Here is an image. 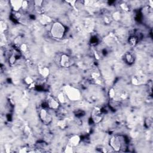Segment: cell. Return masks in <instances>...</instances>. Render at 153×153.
<instances>
[{
	"mask_svg": "<svg viewBox=\"0 0 153 153\" xmlns=\"http://www.w3.org/2000/svg\"><path fill=\"white\" fill-rule=\"evenodd\" d=\"M65 33V27L61 23L56 22L53 23L50 29V33L53 37L57 39H60L63 38Z\"/></svg>",
	"mask_w": 153,
	"mask_h": 153,
	"instance_id": "7a4b0ae2",
	"label": "cell"
},
{
	"mask_svg": "<svg viewBox=\"0 0 153 153\" xmlns=\"http://www.w3.org/2000/svg\"><path fill=\"white\" fill-rule=\"evenodd\" d=\"M138 41V39L137 37L134 36H132L129 39V43L130 44H131V45H134L137 44Z\"/></svg>",
	"mask_w": 153,
	"mask_h": 153,
	"instance_id": "9c48e42d",
	"label": "cell"
},
{
	"mask_svg": "<svg viewBox=\"0 0 153 153\" xmlns=\"http://www.w3.org/2000/svg\"><path fill=\"white\" fill-rule=\"evenodd\" d=\"M126 142L124 137L121 136H114L109 140V145L112 149L119 151L125 147Z\"/></svg>",
	"mask_w": 153,
	"mask_h": 153,
	"instance_id": "6da1fadb",
	"label": "cell"
},
{
	"mask_svg": "<svg viewBox=\"0 0 153 153\" xmlns=\"http://www.w3.org/2000/svg\"><path fill=\"white\" fill-rule=\"evenodd\" d=\"M125 60L126 63H127L129 65L133 64L134 62V56L130 53H127L124 56Z\"/></svg>",
	"mask_w": 153,
	"mask_h": 153,
	"instance_id": "52a82bcc",
	"label": "cell"
},
{
	"mask_svg": "<svg viewBox=\"0 0 153 153\" xmlns=\"http://www.w3.org/2000/svg\"><path fill=\"white\" fill-rule=\"evenodd\" d=\"M74 62L71 57L66 54H63L60 59V63L62 66L65 68H68L72 65Z\"/></svg>",
	"mask_w": 153,
	"mask_h": 153,
	"instance_id": "277c9868",
	"label": "cell"
},
{
	"mask_svg": "<svg viewBox=\"0 0 153 153\" xmlns=\"http://www.w3.org/2000/svg\"><path fill=\"white\" fill-rule=\"evenodd\" d=\"M42 74L44 75V76H46L48 74V69L44 68L42 69Z\"/></svg>",
	"mask_w": 153,
	"mask_h": 153,
	"instance_id": "30bf717a",
	"label": "cell"
},
{
	"mask_svg": "<svg viewBox=\"0 0 153 153\" xmlns=\"http://www.w3.org/2000/svg\"><path fill=\"white\" fill-rule=\"evenodd\" d=\"M80 141V138L78 136H74L69 139V146L73 147L76 146Z\"/></svg>",
	"mask_w": 153,
	"mask_h": 153,
	"instance_id": "ba28073f",
	"label": "cell"
},
{
	"mask_svg": "<svg viewBox=\"0 0 153 153\" xmlns=\"http://www.w3.org/2000/svg\"><path fill=\"white\" fill-rule=\"evenodd\" d=\"M39 117L42 123L46 125L49 124L52 121L51 115L45 108L41 109L39 112Z\"/></svg>",
	"mask_w": 153,
	"mask_h": 153,
	"instance_id": "3957f363",
	"label": "cell"
},
{
	"mask_svg": "<svg viewBox=\"0 0 153 153\" xmlns=\"http://www.w3.org/2000/svg\"><path fill=\"white\" fill-rule=\"evenodd\" d=\"M66 94L67 96L71 100L78 99L79 97V93L78 90L73 87H69L68 89H66Z\"/></svg>",
	"mask_w": 153,
	"mask_h": 153,
	"instance_id": "5b68a950",
	"label": "cell"
},
{
	"mask_svg": "<svg viewBox=\"0 0 153 153\" xmlns=\"http://www.w3.org/2000/svg\"><path fill=\"white\" fill-rule=\"evenodd\" d=\"M47 107L50 108L51 109H57L59 106V104L57 100H55L53 97H50L48 99L47 102Z\"/></svg>",
	"mask_w": 153,
	"mask_h": 153,
	"instance_id": "8992f818",
	"label": "cell"
},
{
	"mask_svg": "<svg viewBox=\"0 0 153 153\" xmlns=\"http://www.w3.org/2000/svg\"><path fill=\"white\" fill-rule=\"evenodd\" d=\"M114 95H115V92H114V91L113 89H111V90L109 91V96H110L111 97H113L114 96Z\"/></svg>",
	"mask_w": 153,
	"mask_h": 153,
	"instance_id": "8fae6325",
	"label": "cell"
}]
</instances>
